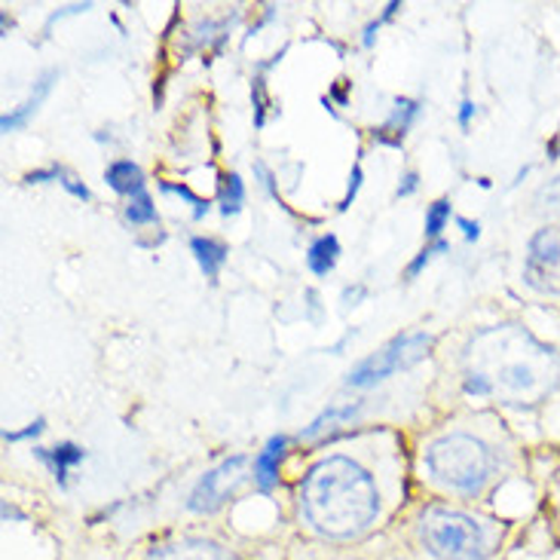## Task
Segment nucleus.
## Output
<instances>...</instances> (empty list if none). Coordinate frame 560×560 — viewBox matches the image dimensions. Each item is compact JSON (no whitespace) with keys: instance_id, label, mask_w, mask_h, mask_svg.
<instances>
[{"instance_id":"nucleus-1","label":"nucleus","mask_w":560,"mask_h":560,"mask_svg":"<svg viewBox=\"0 0 560 560\" xmlns=\"http://www.w3.org/2000/svg\"><path fill=\"white\" fill-rule=\"evenodd\" d=\"M463 386L469 395L500 398L512 408H536L558 393V349L521 325L485 328L466 347Z\"/></svg>"},{"instance_id":"nucleus-18","label":"nucleus","mask_w":560,"mask_h":560,"mask_svg":"<svg viewBox=\"0 0 560 560\" xmlns=\"http://www.w3.org/2000/svg\"><path fill=\"white\" fill-rule=\"evenodd\" d=\"M163 190H168V194H178V197H184L190 206H194V212H197V218H202V214L209 212V202H202L199 197H194L187 187H178V184H163Z\"/></svg>"},{"instance_id":"nucleus-2","label":"nucleus","mask_w":560,"mask_h":560,"mask_svg":"<svg viewBox=\"0 0 560 560\" xmlns=\"http://www.w3.org/2000/svg\"><path fill=\"white\" fill-rule=\"evenodd\" d=\"M301 505L313 530L331 539H349L377 517L380 493L374 478L349 456L316 463L301 487Z\"/></svg>"},{"instance_id":"nucleus-8","label":"nucleus","mask_w":560,"mask_h":560,"mask_svg":"<svg viewBox=\"0 0 560 560\" xmlns=\"http://www.w3.org/2000/svg\"><path fill=\"white\" fill-rule=\"evenodd\" d=\"M151 560H224L221 548L212 542H199V539H187L178 546H166L153 551Z\"/></svg>"},{"instance_id":"nucleus-25","label":"nucleus","mask_w":560,"mask_h":560,"mask_svg":"<svg viewBox=\"0 0 560 560\" xmlns=\"http://www.w3.org/2000/svg\"><path fill=\"white\" fill-rule=\"evenodd\" d=\"M471 110H475V107H471L469 102H466V105H463V114H459V122H463V126H466V122H469Z\"/></svg>"},{"instance_id":"nucleus-7","label":"nucleus","mask_w":560,"mask_h":560,"mask_svg":"<svg viewBox=\"0 0 560 560\" xmlns=\"http://www.w3.org/2000/svg\"><path fill=\"white\" fill-rule=\"evenodd\" d=\"M56 77H59L56 71H46V74L34 83V92L28 95V102H22V105L15 107L13 114H7V117L0 120V129H3V132H15V129H22V126H25L37 110H40V105L46 102V95H49V90H52V80H56Z\"/></svg>"},{"instance_id":"nucleus-11","label":"nucleus","mask_w":560,"mask_h":560,"mask_svg":"<svg viewBox=\"0 0 560 560\" xmlns=\"http://www.w3.org/2000/svg\"><path fill=\"white\" fill-rule=\"evenodd\" d=\"M337 255H340V243L337 236H318L313 248H310V270L316 276H328L337 264Z\"/></svg>"},{"instance_id":"nucleus-9","label":"nucleus","mask_w":560,"mask_h":560,"mask_svg":"<svg viewBox=\"0 0 560 560\" xmlns=\"http://www.w3.org/2000/svg\"><path fill=\"white\" fill-rule=\"evenodd\" d=\"M288 441L279 435V439H270V444L260 451V456L255 459V478H258L260 487H273L276 475H279V459L285 454Z\"/></svg>"},{"instance_id":"nucleus-14","label":"nucleus","mask_w":560,"mask_h":560,"mask_svg":"<svg viewBox=\"0 0 560 560\" xmlns=\"http://www.w3.org/2000/svg\"><path fill=\"white\" fill-rule=\"evenodd\" d=\"M447 218H451V202H447V199H439V202L429 209V214H425V236H429V240H439V233L444 230V224H447Z\"/></svg>"},{"instance_id":"nucleus-6","label":"nucleus","mask_w":560,"mask_h":560,"mask_svg":"<svg viewBox=\"0 0 560 560\" xmlns=\"http://www.w3.org/2000/svg\"><path fill=\"white\" fill-rule=\"evenodd\" d=\"M245 456H233V459H224L221 466H214L212 471H206L202 478H199V485L194 487V493H190V509L194 512H214L218 505H224L230 493L236 490V487L243 485L245 478Z\"/></svg>"},{"instance_id":"nucleus-15","label":"nucleus","mask_w":560,"mask_h":560,"mask_svg":"<svg viewBox=\"0 0 560 560\" xmlns=\"http://www.w3.org/2000/svg\"><path fill=\"white\" fill-rule=\"evenodd\" d=\"M243 178H240V175H228V178H224V214L240 212V209H243Z\"/></svg>"},{"instance_id":"nucleus-21","label":"nucleus","mask_w":560,"mask_h":560,"mask_svg":"<svg viewBox=\"0 0 560 560\" xmlns=\"http://www.w3.org/2000/svg\"><path fill=\"white\" fill-rule=\"evenodd\" d=\"M359 182H362V168H355V172H352V184H349V194H347V199H343V209H349L352 197L359 194Z\"/></svg>"},{"instance_id":"nucleus-12","label":"nucleus","mask_w":560,"mask_h":560,"mask_svg":"<svg viewBox=\"0 0 560 560\" xmlns=\"http://www.w3.org/2000/svg\"><path fill=\"white\" fill-rule=\"evenodd\" d=\"M190 248H194V255H197L199 267L206 270V276H218V270L224 267V260H228V248L221 243H214V240H202V236H197L194 243H190Z\"/></svg>"},{"instance_id":"nucleus-3","label":"nucleus","mask_w":560,"mask_h":560,"mask_svg":"<svg viewBox=\"0 0 560 560\" xmlns=\"http://www.w3.org/2000/svg\"><path fill=\"white\" fill-rule=\"evenodd\" d=\"M425 471L432 475V481H439L447 490L481 493L497 471V456L481 439L454 432V435H444L435 444H429Z\"/></svg>"},{"instance_id":"nucleus-22","label":"nucleus","mask_w":560,"mask_h":560,"mask_svg":"<svg viewBox=\"0 0 560 560\" xmlns=\"http://www.w3.org/2000/svg\"><path fill=\"white\" fill-rule=\"evenodd\" d=\"M417 114V105L413 102H405V117H413ZM395 126L401 122V129H408V120H401V102H398V114H395Z\"/></svg>"},{"instance_id":"nucleus-24","label":"nucleus","mask_w":560,"mask_h":560,"mask_svg":"<svg viewBox=\"0 0 560 560\" xmlns=\"http://www.w3.org/2000/svg\"><path fill=\"white\" fill-rule=\"evenodd\" d=\"M459 228L466 230V236H469V240H478V224H471V221H466V218H459Z\"/></svg>"},{"instance_id":"nucleus-4","label":"nucleus","mask_w":560,"mask_h":560,"mask_svg":"<svg viewBox=\"0 0 560 560\" xmlns=\"http://www.w3.org/2000/svg\"><path fill=\"white\" fill-rule=\"evenodd\" d=\"M420 533L425 548L441 560H487L500 539L487 521L456 509H429Z\"/></svg>"},{"instance_id":"nucleus-16","label":"nucleus","mask_w":560,"mask_h":560,"mask_svg":"<svg viewBox=\"0 0 560 560\" xmlns=\"http://www.w3.org/2000/svg\"><path fill=\"white\" fill-rule=\"evenodd\" d=\"M80 459H83V451L74 447V444H61V447H56V454H52V463H56V478L65 481V471H68V466H74V463H80Z\"/></svg>"},{"instance_id":"nucleus-20","label":"nucleus","mask_w":560,"mask_h":560,"mask_svg":"<svg viewBox=\"0 0 560 560\" xmlns=\"http://www.w3.org/2000/svg\"><path fill=\"white\" fill-rule=\"evenodd\" d=\"M40 432H44V420L31 423L28 429H22V432H7L3 439H7V441H22V439H31V435H40Z\"/></svg>"},{"instance_id":"nucleus-23","label":"nucleus","mask_w":560,"mask_h":560,"mask_svg":"<svg viewBox=\"0 0 560 560\" xmlns=\"http://www.w3.org/2000/svg\"><path fill=\"white\" fill-rule=\"evenodd\" d=\"M417 190V175L410 172V175H405V184L398 187V197H408V194H413Z\"/></svg>"},{"instance_id":"nucleus-17","label":"nucleus","mask_w":560,"mask_h":560,"mask_svg":"<svg viewBox=\"0 0 560 560\" xmlns=\"http://www.w3.org/2000/svg\"><path fill=\"white\" fill-rule=\"evenodd\" d=\"M352 413H355V408H331L328 413H322L316 423L310 425L303 435H306V439H313V435H318V432H325L331 423H337V420H347V417H352Z\"/></svg>"},{"instance_id":"nucleus-19","label":"nucleus","mask_w":560,"mask_h":560,"mask_svg":"<svg viewBox=\"0 0 560 560\" xmlns=\"http://www.w3.org/2000/svg\"><path fill=\"white\" fill-rule=\"evenodd\" d=\"M444 248H447V243H441V240H439V243L432 245V248H425V252H420V258L410 264L408 276L420 273V270H423V264H429V258H432V255H439V252H444Z\"/></svg>"},{"instance_id":"nucleus-10","label":"nucleus","mask_w":560,"mask_h":560,"mask_svg":"<svg viewBox=\"0 0 560 560\" xmlns=\"http://www.w3.org/2000/svg\"><path fill=\"white\" fill-rule=\"evenodd\" d=\"M107 184L117 190V194H141L144 190V175H141V168L136 163H129V160H120V163H114V166L107 168Z\"/></svg>"},{"instance_id":"nucleus-5","label":"nucleus","mask_w":560,"mask_h":560,"mask_svg":"<svg viewBox=\"0 0 560 560\" xmlns=\"http://www.w3.org/2000/svg\"><path fill=\"white\" fill-rule=\"evenodd\" d=\"M429 347H432V337L429 334H401V337H395L393 343H386V347L380 349L377 355H371V359L355 364L352 374L347 377V383L349 386H374L380 380L393 377L398 371H405L410 364L420 362L425 352H429Z\"/></svg>"},{"instance_id":"nucleus-13","label":"nucleus","mask_w":560,"mask_h":560,"mask_svg":"<svg viewBox=\"0 0 560 560\" xmlns=\"http://www.w3.org/2000/svg\"><path fill=\"white\" fill-rule=\"evenodd\" d=\"M126 218H129L132 224H151V221H156V209H153L151 197H148L144 190L132 197L129 209H126Z\"/></svg>"}]
</instances>
